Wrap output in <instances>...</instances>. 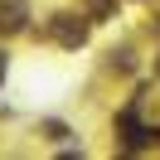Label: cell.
I'll list each match as a JSON object with an SVG mask.
<instances>
[{
    "mask_svg": "<svg viewBox=\"0 0 160 160\" xmlns=\"http://www.w3.org/2000/svg\"><path fill=\"white\" fill-rule=\"evenodd\" d=\"M0 78H5V53H0Z\"/></svg>",
    "mask_w": 160,
    "mask_h": 160,
    "instance_id": "cell-5",
    "label": "cell"
},
{
    "mask_svg": "<svg viewBox=\"0 0 160 160\" xmlns=\"http://www.w3.org/2000/svg\"><path fill=\"white\" fill-rule=\"evenodd\" d=\"M92 15H112V0H92Z\"/></svg>",
    "mask_w": 160,
    "mask_h": 160,
    "instance_id": "cell-4",
    "label": "cell"
},
{
    "mask_svg": "<svg viewBox=\"0 0 160 160\" xmlns=\"http://www.w3.org/2000/svg\"><path fill=\"white\" fill-rule=\"evenodd\" d=\"M44 136H49V141H63V136H68V126H63V121H44Z\"/></svg>",
    "mask_w": 160,
    "mask_h": 160,
    "instance_id": "cell-3",
    "label": "cell"
},
{
    "mask_svg": "<svg viewBox=\"0 0 160 160\" xmlns=\"http://www.w3.org/2000/svg\"><path fill=\"white\" fill-rule=\"evenodd\" d=\"M121 136H126V150H141V146H146V131H141V121H136V107L121 112Z\"/></svg>",
    "mask_w": 160,
    "mask_h": 160,
    "instance_id": "cell-1",
    "label": "cell"
},
{
    "mask_svg": "<svg viewBox=\"0 0 160 160\" xmlns=\"http://www.w3.org/2000/svg\"><path fill=\"white\" fill-rule=\"evenodd\" d=\"M53 34H58V44H82L88 39V24H73V15H58Z\"/></svg>",
    "mask_w": 160,
    "mask_h": 160,
    "instance_id": "cell-2",
    "label": "cell"
}]
</instances>
